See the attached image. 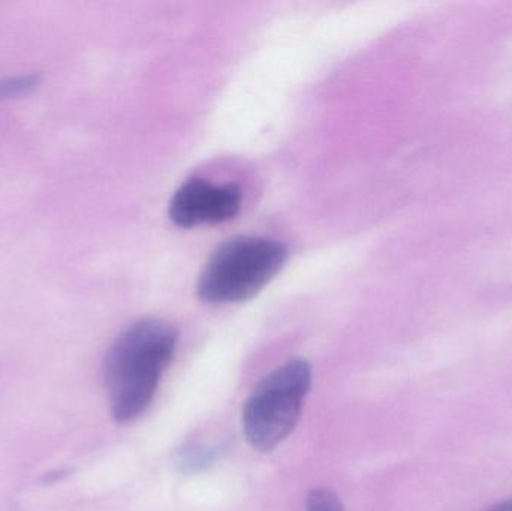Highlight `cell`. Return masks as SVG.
I'll list each match as a JSON object with an SVG mask.
<instances>
[{"label": "cell", "instance_id": "6da1fadb", "mask_svg": "<svg viewBox=\"0 0 512 511\" xmlns=\"http://www.w3.org/2000/svg\"><path fill=\"white\" fill-rule=\"evenodd\" d=\"M177 339V330L158 318L137 321L117 336L104 365L111 416L117 423L132 422L149 408L176 353Z\"/></svg>", "mask_w": 512, "mask_h": 511}, {"label": "cell", "instance_id": "7a4b0ae2", "mask_svg": "<svg viewBox=\"0 0 512 511\" xmlns=\"http://www.w3.org/2000/svg\"><path fill=\"white\" fill-rule=\"evenodd\" d=\"M288 251L265 237L228 240L207 261L198 296L210 305H228L251 299L282 270Z\"/></svg>", "mask_w": 512, "mask_h": 511}, {"label": "cell", "instance_id": "3957f363", "mask_svg": "<svg viewBox=\"0 0 512 511\" xmlns=\"http://www.w3.org/2000/svg\"><path fill=\"white\" fill-rule=\"evenodd\" d=\"M310 384L309 363L294 359L256 386L242 411L243 434L255 450L271 452L289 437L300 419Z\"/></svg>", "mask_w": 512, "mask_h": 511}, {"label": "cell", "instance_id": "277c9868", "mask_svg": "<svg viewBox=\"0 0 512 511\" xmlns=\"http://www.w3.org/2000/svg\"><path fill=\"white\" fill-rule=\"evenodd\" d=\"M242 189L234 183L191 179L183 183L170 204V218L183 228L206 224H222L239 215L242 209Z\"/></svg>", "mask_w": 512, "mask_h": 511}, {"label": "cell", "instance_id": "5b68a950", "mask_svg": "<svg viewBox=\"0 0 512 511\" xmlns=\"http://www.w3.org/2000/svg\"><path fill=\"white\" fill-rule=\"evenodd\" d=\"M306 511H345V507L334 492L315 489L307 497Z\"/></svg>", "mask_w": 512, "mask_h": 511}, {"label": "cell", "instance_id": "8992f818", "mask_svg": "<svg viewBox=\"0 0 512 511\" xmlns=\"http://www.w3.org/2000/svg\"><path fill=\"white\" fill-rule=\"evenodd\" d=\"M35 83V77H14L0 80V98H9V96L29 92Z\"/></svg>", "mask_w": 512, "mask_h": 511}, {"label": "cell", "instance_id": "52a82bcc", "mask_svg": "<svg viewBox=\"0 0 512 511\" xmlns=\"http://www.w3.org/2000/svg\"><path fill=\"white\" fill-rule=\"evenodd\" d=\"M487 511H512V500L502 501V503L496 504Z\"/></svg>", "mask_w": 512, "mask_h": 511}]
</instances>
